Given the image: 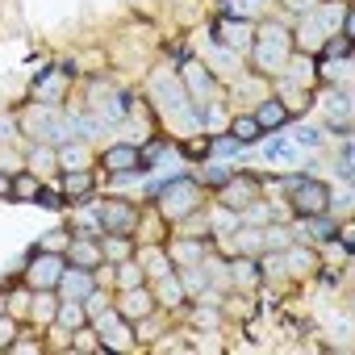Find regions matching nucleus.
I'll return each mask as SVG.
<instances>
[{
    "instance_id": "nucleus-1",
    "label": "nucleus",
    "mask_w": 355,
    "mask_h": 355,
    "mask_svg": "<svg viewBox=\"0 0 355 355\" xmlns=\"http://www.w3.org/2000/svg\"><path fill=\"white\" fill-rule=\"evenodd\" d=\"M159 205H163V214H167L171 222H180V218H189V214L201 205V189H197L193 180H184V175H175V180L159 193Z\"/></svg>"
},
{
    "instance_id": "nucleus-2",
    "label": "nucleus",
    "mask_w": 355,
    "mask_h": 355,
    "mask_svg": "<svg viewBox=\"0 0 355 355\" xmlns=\"http://www.w3.org/2000/svg\"><path fill=\"white\" fill-rule=\"evenodd\" d=\"M63 272H67V259H63L59 251H34L26 280H30V288H34V293H51V288H59Z\"/></svg>"
},
{
    "instance_id": "nucleus-3",
    "label": "nucleus",
    "mask_w": 355,
    "mask_h": 355,
    "mask_svg": "<svg viewBox=\"0 0 355 355\" xmlns=\"http://www.w3.org/2000/svg\"><path fill=\"white\" fill-rule=\"evenodd\" d=\"M288 55H293V42H288V34H284L280 26H263V34H259V46H255V59H259V67H263V71H276V67H284V63H288Z\"/></svg>"
},
{
    "instance_id": "nucleus-4",
    "label": "nucleus",
    "mask_w": 355,
    "mask_h": 355,
    "mask_svg": "<svg viewBox=\"0 0 355 355\" xmlns=\"http://www.w3.org/2000/svg\"><path fill=\"white\" fill-rule=\"evenodd\" d=\"M288 189H293V209H297L301 218L330 209V189H326V184H318V180H293Z\"/></svg>"
},
{
    "instance_id": "nucleus-5",
    "label": "nucleus",
    "mask_w": 355,
    "mask_h": 355,
    "mask_svg": "<svg viewBox=\"0 0 355 355\" xmlns=\"http://www.w3.org/2000/svg\"><path fill=\"white\" fill-rule=\"evenodd\" d=\"M101 226L113 230V234H130V230L138 226V214H134V205H125V201H109V205H101Z\"/></svg>"
},
{
    "instance_id": "nucleus-6",
    "label": "nucleus",
    "mask_w": 355,
    "mask_h": 355,
    "mask_svg": "<svg viewBox=\"0 0 355 355\" xmlns=\"http://www.w3.org/2000/svg\"><path fill=\"white\" fill-rule=\"evenodd\" d=\"M214 34H218V38H222V46H226V51H234V55L251 46V26H247V21H239V17H222V21L214 26Z\"/></svg>"
},
{
    "instance_id": "nucleus-7",
    "label": "nucleus",
    "mask_w": 355,
    "mask_h": 355,
    "mask_svg": "<svg viewBox=\"0 0 355 355\" xmlns=\"http://www.w3.org/2000/svg\"><path fill=\"white\" fill-rule=\"evenodd\" d=\"M101 167L105 171H138V146H109L105 155H101Z\"/></svg>"
},
{
    "instance_id": "nucleus-8",
    "label": "nucleus",
    "mask_w": 355,
    "mask_h": 355,
    "mask_svg": "<svg viewBox=\"0 0 355 355\" xmlns=\"http://www.w3.org/2000/svg\"><path fill=\"white\" fill-rule=\"evenodd\" d=\"M92 184H96V180H92V171H80V167H76V171L63 175V189H59V193L76 205V201H84V197L92 193Z\"/></svg>"
},
{
    "instance_id": "nucleus-9",
    "label": "nucleus",
    "mask_w": 355,
    "mask_h": 355,
    "mask_svg": "<svg viewBox=\"0 0 355 355\" xmlns=\"http://www.w3.org/2000/svg\"><path fill=\"white\" fill-rule=\"evenodd\" d=\"M150 305H155V297H150L146 288H125V297H121V318H146Z\"/></svg>"
},
{
    "instance_id": "nucleus-10",
    "label": "nucleus",
    "mask_w": 355,
    "mask_h": 355,
    "mask_svg": "<svg viewBox=\"0 0 355 355\" xmlns=\"http://www.w3.org/2000/svg\"><path fill=\"white\" fill-rule=\"evenodd\" d=\"M251 197H255V180L251 175H243V180H226V205L230 209H243V205H251Z\"/></svg>"
},
{
    "instance_id": "nucleus-11",
    "label": "nucleus",
    "mask_w": 355,
    "mask_h": 355,
    "mask_svg": "<svg viewBox=\"0 0 355 355\" xmlns=\"http://www.w3.org/2000/svg\"><path fill=\"white\" fill-rule=\"evenodd\" d=\"M259 134H263V125H259L255 117H234V121H230V138H234L239 146H251V142H259Z\"/></svg>"
},
{
    "instance_id": "nucleus-12",
    "label": "nucleus",
    "mask_w": 355,
    "mask_h": 355,
    "mask_svg": "<svg viewBox=\"0 0 355 355\" xmlns=\"http://www.w3.org/2000/svg\"><path fill=\"white\" fill-rule=\"evenodd\" d=\"M155 92L167 101V109H184V105H189V96L180 92V84L167 80V71H163V76H155Z\"/></svg>"
},
{
    "instance_id": "nucleus-13",
    "label": "nucleus",
    "mask_w": 355,
    "mask_h": 355,
    "mask_svg": "<svg viewBox=\"0 0 355 355\" xmlns=\"http://www.w3.org/2000/svg\"><path fill=\"white\" fill-rule=\"evenodd\" d=\"M255 121H259L263 130H280V125L288 121V109H284L280 101H263V105H259V113H255Z\"/></svg>"
},
{
    "instance_id": "nucleus-14",
    "label": "nucleus",
    "mask_w": 355,
    "mask_h": 355,
    "mask_svg": "<svg viewBox=\"0 0 355 355\" xmlns=\"http://www.w3.org/2000/svg\"><path fill=\"white\" fill-rule=\"evenodd\" d=\"M268 163L293 167V163H297V142H293V138H272V142H268Z\"/></svg>"
},
{
    "instance_id": "nucleus-15",
    "label": "nucleus",
    "mask_w": 355,
    "mask_h": 355,
    "mask_svg": "<svg viewBox=\"0 0 355 355\" xmlns=\"http://www.w3.org/2000/svg\"><path fill=\"white\" fill-rule=\"evenodd\" d=\"M59 284H63L71 297H80V301L92 293V276H88V268H71V272H63V280H59Z\"/></svg>"
},
{
    "instance_id": "nucleus-16",
    "label": "nucleus",
    "mask_w": 355,
    "mask_h": 355,
    "mask_svg": "<svg viewBox=\"0 0 355 355\" xmlns=\"http://www.w3.org/2000/svg\"><path fill=\"white\" fill-rule=\"evenodd\" d=\"M38 171H21L17 180H13V189H9V197H17V201H34L38 197Z\"/></svg>"
},
{
    "instance_id": "nucleus-17",
    "label": "nucleus",
    "mask_w": 355,
    "mask_h": 355,
    "mask_svg": "<svg viewBox=\"0 0 355 355\" xmlns=\"http://www.w3.org/2000/svg\"><path fill=\"white\" fill-rule=\"evenodd\" d=\"M55 318H59L63 326H71V330H80V326L88 322V309H84V301H80V297H71V301H67V305H63V309H59Z\"/></svg>"
},
{
    "instance_id": "nucleus-18",
    "label": "nucleus",
    "mask_w": 355,
    "mask_h": 355,
    "mask_svg": "<svg viewBox=\"0 0 355 355\" xmlns=\"http://www.w3.org/2000/svg\"><path fill=\"white\" fill-rule=\"evenodd\" d=\"M71 259H76L80 268H96V263H101V251H96L88 239H71Z\"/></svg>"
},
{
    "instance_id": "nucleus-19",
    "label": "nucleus",
    "mask_w": 355,
    "mask_h": 355,
    "mask_svg": "<svg viewBox=\"0 0 355 355\" xmlns=\"http://www.w3.org/2000/svg\"><path fill=\"white\" fill-rule=\"evenodd\" d=\"M301 234H313V239H330V234H334V222H330V218H322V214H309V218L301 222Z\"/></svg>"
},
{
    "instance_id": "nucleus-20",
    "label": "nucleus",
    "mask_w": 355,
    "mask_h": 355,
    "mask_svg": "<svg viewBox=\"0 0 355 355\" xmlns=\"http://www.w3.org/2000/svg\"><path fill=\"white\" fill-rule=\"evenodd\" d=\"M163 150H167V142H163V138H150V142H146V146L138 150V167H150V163H155V159H159Z\"/></svg>"
},
{
    "instance_id": "nucleus-21",
    "label": "nucleus",
    "mask_w": 355,
    "mask_h": 355,
    "mask_svg": "<svg viewBox=\"0 0 355 355\" xmlns=\"http://www.w3.org/2000/svg\"><path fill=\"white\" fill-rule=\"evenodd\" d=\"M226 9H230V17H239V21H247L255 9H259V0H226Z\"/></svg>"
},
{
    "instance_id": "nucleus-22",
    "label": "nucleus",
    "mask_w": 355,
    "mask_h": 355,
    "mask_svg": "<svg viewBox=\"0 0 355 355\" xmlns=\"http://www.w3.org/2000/svg\"><path fill=\"white\" fill-rule=\"evenodd\" d=\"M347 55H351V38H338V34H334V38L326 42V59H347Z\"/></svg>"
},
{
    "instance_id": "nucleus-23",
    "label": "nucleus",
    "mask_w": 355,
    "mask_h": 355,
    "mask_svg": "<svg viewBox=\"0 0 355 355\" xmlns=\"http://www.w3.org/2000/svg\"><path fill=\"white\" fill-rule=\"evenodd\" d=\"M34 201H38L42 209H63V201H67V197H63V193H55V189H38V197H34Z\"/></svg>"
},
{
    "instance_id": "nucleus-24",
    "label": "nucleus",
    "mask_w": 355,
    "mask_h": 355,
    "mask_svg": "<svg viewBox=\"0 0 355 355\" xmlns=\"http://www.w3.org/2000/svg\"><path fill=\"white\" fill-rule=\"evenodd\" d=\"M13 338H17V326H13V318H0V347H13Z\"/></svg>"
},
{
    "instance_id": "nucleus-25",
    "label": "nucleus",
    "mask_w": 355,
    "mask_h": 355,
    "mask_svg": "<svg viewBox=\"0 0 355 355\" xmlns=\"http://www.w3.org/2000/svg\"><path fill=\"white\" fill-rule=\"evenodd\" d=\"M293 80H297V84H309V80H313V63H309V59H305V63L297 59V63H293Z\"/></svg>"
},
{
    "instance_id": "nucleus-26",
    "label": "nucleus",
    "mask_w": 355,
    "mask_h": 355,
    "mask_svg": "<svg viewBox=\"0 0 355 355\" xmlns=\"http://www.w3.org/2000/svg\"><path fill=\"white\" fill-rule=\"evenodd\" d=\"M293 142H297V146H318V130L301 125V130H293Z\"/></svg>"
},
{
    "instance_id": "nucleus-27",
    "label": "nucleus",
    "mask_w": 355,
    "mask_h": 355,
    "mask_svg": "<svg viewBox=\"0 0 355 355\" xmlns=\"http://www.w3.org/2000/svg\"><path fill=\"white\" fill-rule=\"evenodd\" d=\"M184 150H189L193 159H205V155H214V142H209V138H197V142H189Z\"/></svg>"
},
{
    "instance_id": "nucleus-28",
    "label": "nucleus",
    "mask_w": 355,
    "mask_h": 355,
    "mask_svg": "<svg viewBox=\"0 0 355 355\" xmlns=\"http://www.w3.org/2000/svg\"><path fill=\"white\" fill-rule=\"evenodd\" d=\"M138 284H142V268H130L125 263L121 268V288H138Z\"/></svg>"
},
{
    "instance_id": "nucleus-29",
    "label": "nucleus",
    "mask_w": 355,
    "mask_h": 355,
    "mask_svg": "<svg viewBox=\"0 0 355 355\" xmlns=\"http://www.w3.org/2000/svg\"><path fill=\"white\" fill-rule=\"evenodd\" d=\"M63 247H67V234L63 230H51L46 243H42V251H63Z\"/></svg>"
},
{
    "instance_id": "nucleus-30",
    "label": "nucleus",
    "mask_w": 355,
    "mask_h": 355,
    "mask_svg": "<svg viewBox=\"0 0 355 355\" xmlns=\"http://www.w3.org/2000/svg\"><path fill=\"white\" fill-rule=\"evenodd\" d=\"M184 76H189V84L201 92V88H209V76H201V67H184Z\"/></svg>"
},
{
    "instance_id": "nucleus-31",
    "label": "nucleus",
    "mask_w": 355,
    "mask_h": 355,
    "mask_svg": "<svg viewBox=\"0 0 355 355\" xmlns=\"http://www.w3.org/2000/svg\"><path fill=\"white\" fill-rule=\"evenodd\" d=\"M51 313H55V301H51V297H38V301H34V318H42V322H46Z\"/></svg>"
},
{
    "instance_id": "nucleus-32",
    "label": "nucleus",
    "mask_w": 355,
    "mask_h": 355,
    "mask_svg": "<svg viewBox=\"0 0 355 355\" xmlns=\"http://www.w3.org/2000/svg\"><path fill=\"white\" fill-rule=\"evenodd\" d=\"M76 338H80V343H76V347H80V351H105V347H101V343H92V334H88V330H84V326H80V334H76Z\"/></svg>"
},
{
    "instance_id": "nucleus-33",
    "label": "nucleus",
    "mask_w": 355,
    "mask_h": 355,
    "mask_svg": "<svg viewBox=\"0 0 355 355\" xmlns=\"http://www.w3.org/2000/svg\"><path fill=\"white\" fill-rule=\"evenodd\" d=\"M322 5V0H288V9H297V13H313Z\"/></svg>"
},
{
    "instance_id": "nucleus-34",
    "label": "nucleus",
    "mask_w": 355,
    "mask_h": 355,
    "mask_svg": "<svg viewBox=\"0 0 355 355\" xmlns=\"http://www.w3.org/2000/svg\"><path fill=\"white\" fill-rule=\"evenodd\" d=\"M105 251H109V255H113V259H121V255H125V251H130V243H125V239H113V243H109V247H105Z\"/></svg>"
},
{
    "instance_id": "nucleus-35",
    "label": "nucleus",
    "mask_w": 355,
    "mask_h": 355,
    "mask_svg": "<svg viewBox=\"0 0 355 355\" xmlns=\"http://www.w3.org/2000/svg\"><path fill=\"white\" fill-rule=\"evenodd\" d=\"M163 293H167V297H171V301H180V284H175V280H171V276H167V280H163Z\"/></svg>"
},
{
    "instance_id": "nucleus-36",
    "label": "nucleus",
    "mask_w": 355,
    "mask_h": 355,
    "mask_svg": "<svg viewBox=\"0 0 355 355\" xmlns=\"http://www.w3.org/2000/svg\"><path fill=\"white\" fill-rule=\"evenodd\" d=\"M59 159H63V163H67V167H80V159H84V155H80V150H63V155H59Z\"/></svg>"
},
{
    "instance_id": "nucleus-37",
    "label": "nucleus",
    "mask_w": 355,
    "mask_h": 355,
    "mask_svg": "<svg viewBox=\"0 0 355 355\" xmlns=\"http://www.w3.org/2000/svg\"><path fill=\"white\" fill-rule=\"evenodd\" d=\"M9 189H13V175H9V171H0V197H9Z\"/></svg>"
}]
</instances>
